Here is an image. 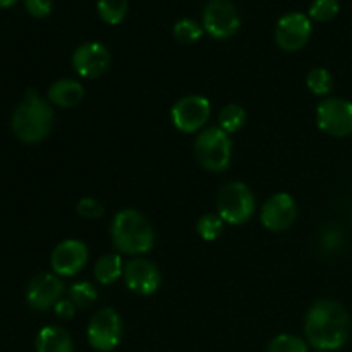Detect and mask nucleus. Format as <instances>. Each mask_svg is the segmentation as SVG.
I'll list each match as a JSON object with an SVG mask.
<instances>
[{"label":"nucleus","mask_w":352,"mask_h":352,"mask_svg":"<svg viewBox=\"0 0 352 352\" xmlns=\"http://www.w3.org/2000/svg\"><path fill=\"white\" fill-rule=\"evenodd\" d=\"M349 313L333 299H320L306 313V340L318 351L340 349L349 339Z\"/></svg>","instance_id":"1"},{"label":"nucleus","mask_w":352,"mask_h":352,"mask_svg":"<svg viewBox=\"0 0 352 352\" xmlns=\"http://www.w3.org/2000/svg\"><path fill=\"white\" fill-rule=\"evenodd\" d=\"M110 237L116 250L129 256H140L155 246V230L138 210L126 208L116 213L110 223Z\"/></svg>","instance_id":"2"},{"label":"nucleus","mask_w":352,"mask_h":352,"mask_svg":"<svg viewBox=\"0 0 352 352\" xmlns=\"http://www.w3.org/2000/svg\"><path fill=\"white\" fill-rule=\"evenodd\" d=\"M54 110L50 102L41 98L34 89H28L23 102L16 107L10 120L12 133L23 143H40L50 134Z\"/></svg>","instance_id":"3"},{"label":"nucleus","mask_w":352,"mask_h":352,"mask_svg":"<svg viewBox=\"0 0 352 352\" xmlns=\"http://www.w3.org/2000/svg\"><path fill=\"white\" fill-rule=\"evenodd\" d=\"M195 155L205 170L220 174L227 170L232 160V141L220 127H206L199 131L195 141Z\"/></svg>","instance_id":"4"},{"label":"nucleus","mask_w":352,"mask_h":352,"mask_svg":"<svg viewBox=\"0 0 352 352\" xmlns=\"http://www.w3.org/2000/svg\"><path fill=\"white\" fill-rule=\"evenodd\" d=\"M217 215L230 226H243L253 219L256 199L250 186L244 182H227L217 196Z\"/></svg>","instance_id":"5"},{"label":"nucleus","mask_w":352,"mask_h":352,"mask_svg":"<svg viewBox=\"0 0 352 352\" xmlns=\"http://www.w3.org/2000/svg\"><path fill=\"white\" fill-rule=\"evenodd\" d=\"M212 116V103L201 95H188L174 103L170 119L175 129L184 134H195L205 127Z\"/></svg>","instance_id":"6"},{"label":"nucleus","mask_w":352,"mask_h":352,"mask_svg":"<svg viewBox=\"0 0 352 352\" xmlns=\"http://www.w3.org/2000/svg\"><path fill=\"white\" fill-rule=\"evenodd\" d=\"M122 339V318L113 308H102L88 323V342L93 349L110 352Z\"/></svg>","instance_id":"7"},{"label":"nucleus","mask_w":352,"mask_h":352,"mask_svg":"<svg viewBox=\"0 0 352 352\" xmlns=\"http://www.w3.org/2000/svg\"><path fill=\"white\" fill-rule=\"evenodd\" d=\"M316 124L320 131L333 138H347L352 134V102L329 96L316 107Z\"/></svg>","instance_id":"8"},{"label":"nucleus","mask_w":352,"mask_h":352,"mask_svg":"<svg viewBox=\"0 0 352 352\" xmlns=\"http://www.w3.org/2000/svg\"><path fill=\"white\" fill-rule=\"evenodd\" d=\"M201 26L215 40H227L239 31V10L230 0H210L203 9Z\"/></svg>","instance_id":"9"},{"label":"nucleus","mask_w":352,"mask_h":352,"mask_svg":"<svg viewBox=\"0 0 352 352\" xmlns=\"http://www.w3.org/2000/svg\"><path fill=\"white\" fill-rule=\"evenodd\" d=\"M110 52L105 45L98 41H88L79 45L72 54V67L76 74L82 79L102 78L110 69Z\"/></svg>","instance_id":"10"},{"label":"nucleus","mask_w":352,"mask_h":352,"mask_svg":"<svg viewBox=\"0 0 352 352\" xmlns=\"http://www.w3.org/2000/svg\"><path fill=\"white\" fill-rule=\"evenodd\" d=\"M313 24L306 14L289 12L278 19L275 28V41L284 52H298L308 43Z\"/></svg>","instance_id":"11"},{"label":"nucleus","mask_w":352,"mask_h":352,"mask_svg":"<svg viewBox=\"0 0 352 352\" xmlns=\"http://www.w3.org/2000/svg\"><path fill=\"white\" fill-rule=\"evenodd\" d=\"M298 219V205L289 192H277L263 203L260 220L270 232H284Z\"/></svg>","instance_id":"12"},{"label":"nucleus","mask_w":352,"mask_h":352,"mask_svg":"<svg viewBox=\"0 0 352 352\" xmlns=\"http://www.w3.org/2000/svg\"><path fill=\"white\" fill-rule=\"evenodd\" d=\"M124 282L131 292L140 296H151L162 284V274L153 261L146 258H133L124 265Z\"/></svg>","instance_id":"13"},{"label":"nucleus","mask_w":352,"mask_h":352,"mask_svg":"<svg viewBox=\"0 0 352 352\" xmlns=\"http://www.w3.org/2000/svg\"><path fill=\"white\" fill-rule=\"evenodd\" d=\"M88 256V248L82 241L65 239L52 251V270L58 277H74L85 268Z\"/></svg>","instance_id":"14"},{"label":"nucleus","mask_w":352,"mask_h":352,"mask_svg":"<svg viewBox=\"0 0 352 352\" xmlns=\"http://www.w3.org/2000/svg\"><path fill=\"white\" fill-rule=\"evenodd\" d=\"M62 296H64V284H62L60 277L55 274H47V272L38 274L28 284L26 289L28 305L36 311H47V309L55 308Z\"/></svg>","instance_id":"15"},{"label":"nucleus","mask_w":352,"mask_h":352,"mask_svg":"<svg viewBox=\"0 0 352 352\" xmlns=\"http://www.w3.org/2000/svg\"><path fill=\"white\" fill-rule=\"evenodd\" d=\"M85 98V86L76 79H58L48 88V102L58 109H74Z\"/></svg>","instance_id":"16"},{"label":"nucleus","mask_w":352,"mask_h":352,"mask_svg":"<svg viewBox=\"0 0 352 352\" xmlns=\"http://www.w3.org/2000/svg\"><path fill=\"white\" fill-rule=\"evenodd\" d=\"M36 352H74V344L64 329L48 325L38 332Z\"/></svg>","instance_id":"17"},{"label":"nucleus","mask_w":352,"mask_h":352,"mask_svg":"<svg viewBox=\"0 0 352 352\" xmlns=\"http://www.w3.org/2000/svg\"><path fill=\"white\" fill-rule=\"evenodd\" d=\"M124 267L122 258L119 253H109L98 258L93 268V275H95L96 282L102 285H112L122 277Z\"/></svg>","instance_id":"18"},{"label":"nucleus","mask_w":352,"mask_h":352,"mask_svg":"<svg viewBox=\"0 0 352 352\" xmlns=\"http://www.w3.org/2000/svg\"><path fill=\"white\" fill-rule=\"evenodd\" d=\"M244 124H246V110L237 103H229L220 110L219 127L229 136L243 129Z\"/></svg>","instance_id":"19"},{"label":"nucleus","mask_w":352,"mask_h":352,"mask_svg":"<svg viewBox=\"0 0 352 352\" xmlns=\"http://www.w3.org/2000/svg\"><path fill=\"white\" fill-rule=\"evenodd\" d=\"M96 10H98V16L103 23L117 26L126 19L127 0H98Z\"/></svg>","instance_id":"20"},{"label":"nucleus","mask_w":352,"mask_h":352,"mask_svg":"<svg viewBox=\"0 0 352 352\" xmlns=\"http://www.w3.org/2000/svg\"><path fill=\"white\" fill-rule=\"evenodd\" d=\"M306 86L313 95L327 96L333 88V78L329 69L313 67L306 76Z\"/></svg>","instance_id":"21"},{"label":"nucleus","mask_w":352,"mask_h":352,"mask_svg":"<svg viewBox=\"0 0 352 352\" xmlns=\"http://www.w3.org/2000/svg\"><path fill=\"white\" fill-rule=\"evenodd\" d=\"M172 33H174V38L179 41V43L191 45V43H196V41L203 36L205 30H203L201 24H198L196 21L184 17V19L177 21V23L174 24Z\"/></svg>","instance_id":"22"},{"label":"nucleus","mask_w":352,"mask_h":352,"mask_svg":"<svg viewBox=\"0 0 352 352\" xmlns=\"http://www.w3.org/2000/svg\"><path fill=\"white\" fill-rule=\"evenodd\" d=\"M98 298V292H96L95 285L88 280L78 282V284L72 285L69 289V299L76 305V308L86 309L93 305Z\"/></svg>","instance_id":"23"},{"label":"nucleus","mask_w":352,"mask_h":352,"mask_svg":"<svg viewBox=\"0 0 352 352\" xmlns=\"http://www.w3.org/2000/svg\"><path fill=\"white\" fill-rule=\"evenodd\" d=\"M223 220L217 213H206L199 217L196 223V232L203 241H215L222 236L223 232Z\"/></svg>","instance_id":"24"},{"label":"nucleus","mask_w":352,"mask_h":352,"mask_svg":"<svg viewBox=\"0 0 352 352\" xmlns=\"http://www.w3.org/2000/svg\"><path fill=\"white\" fill-rule=\"evenodd\" d=\"M339 0H313V3L309 6L308 17L316 23H327L339 14Z\"/></svg>","instance_id":"25"},{"label":"nucleus","mask_w":352,"mask_h":352,"mask_svg":"<svg viewBox=\"0 0 352 352\" xmlns=\"http://www.w3.org/2000/svg\"><path fill=\"white\" fill-rule=\"evenodd\" d=\"M267 352H308V344L298 336L282 333L268 344Z\"/></svg>","instance_id":"26"},{"label":"nucleus","mask_w":352,"mask_h":352,"mask_svg":"<svg viewBox=\"0 0 352 352\" xmlns=\"http://www.w3.org/2000/svg\"><path fill=\"white\" fill-rule=\"evenodd\" d=\"M320 246L327 254H333L342 250L344 246V234L337 226H329L323 230L320 237Z\"/></svg>","instance_id":"27"},{"label":"nucleus","mask_w":352,"mask_h":352,"mask_svg":"<svg viewBox=\"0 0 352 352\" xmlns=\"http://www.w3.org/2000/svg\"><path fill=\"white\" fill-rule=\"evenodd\" d=\"M76 212H78V215H81L82 219L86 220H98L105 215V206H103L98 199L86 196V198H81L78 201Z\"/></svg>","instance_id":"28"},{"label":"nucleus","mask_w":352,"mask_h":352,"mask_svg":"<svg viewBox=\"0 0 352 352\" xmlns=\"http://www.w3.org/2000/svg\"><path fill=\"white\" fill-rule=\"evenodd\" d=\"M52 0H24V7L33 17H47L52 12Z\"/></svg>","instance_id":"29"},{"label":"nucleus","mask_w":352,"mask_h":352,"mask_svg":"<svg viewBox=\"0 0 352 352\" xmlns=\"http://www.w3.org/2000/svg\"><path fill=\"white\" fill-rule=\"evenodd\" d=\"M76 305L74 302L71 301V299L69 298H62L60 301L57 302V305H55V308H54V311H55V315L58 316V318H62V320H71V318H74V315H76Z\"/></svg>","instance_id":"30"},{"label":"nucleus","mask_w":352,"mask_h":352,"mask_svg":"<svg viewBox=\"0 0 352 352\" xmlns=\"http://www.w3.org/2000/svg\"><path fill=\"white\" fill-rule=\"evenodd\" d=\"M17 0H0V7H10V6H14Z\"/></svg>","instance_id":"31"},{"label":"nucleus","mask_w":352,"mask_h":352,"mask_svg":"<svg viewBox=\"0 0 352 352\" xmlns=\"http://www.w3.org/2000/svg\"><path fill=\"white\" fill-rule=\"evenodd\" d=\"M318 352H327V351H318Z\"/></svg>","instance_id":"32"}]
</instances>
